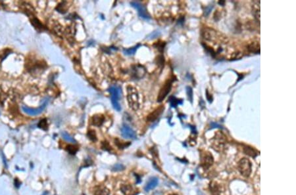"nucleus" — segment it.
<instances>
[{
  "label": "nucleus",
  "mask_w": 296,
  "mask_h": 195,
  "mask_svg": "<svg viewBox=\"0 0 296 195\" xmlns=\"http://www.w3.org/2000/svg\"><path fill=\"white\" fill-rule=\"evenodd\" d=\"M127 100L130 108L134 110H136L139 107L138 94L134 87L128 85L126 87Z\"/></svg>",
  "instance_id": "obj_1"
},
{
  "label": "nucleus",
  "mask_w": 296,
  "mask_h": 195,
  "mask_svg": "<svg viewBox=\"0 0 296 195\" xmlns=\"http://www.w3.org/2000/svg\"><path fill=\"white\" fill-rule=\"evenodd\" d=\"M238 168L239 173L245 177H250L251 173L252 164L248 158H244L241 159L238 164Z\"/></svg>",
  "instance_id": "obj_2"
},
{
  "label": "nucleus",
  "mask_w": 296,
  "mask_h": 195,
  "mask_svg": "<svg viewBox=\"0 0 296 195\" xmlns=\"http://www.w3.org/2000/svg\"><path fill=\"white\" fill-rule=\"evenodd\" d=\"M109 92L111 93V102L113 104V106L117 111H120L121 108L120 104L119 103V100L121 98V90L119 87H116V86H112L109 88Z\"/></svg>",
  "instance_id": "obj_3"
},
{
  "label": "nucleus",
  "mask_w": 296,
  "mask_h": 195,
  "mask_svg": "<svg viewBox=\"0 0 296 195\" xmlns=\"http://www.w3.org/2000/svg\"><path fill=\"white\" fill-rule=\"evenodd\" d=\"M200 162L204 170H208L214 162V159L210 152H205L201 154Z\"/></svg>",
  "instance_id": "obj_4"
},
{
  "label": "nucleus",
  "mask_w": 296,
  "mask_h": 195,
  "mask_svg": "<svg viewBox=\"0 0 296 195\" xmlns=\"http://www.w3.org/2000/svg\"><path fill=\"white\" fill-rule=\"evenodd\" d=\"M172 84H173V81H172V80H170V79L168 80L167 81L165 82V84L163 85V87L160 90L159 95H158L157 102H159V103L162 102L163 100V99L167 96L171 90Z\"/></svg>",
  "instance_id": "obj_5"
},
{
  "label": "nucleus",
  "mask_w": 296,
  "mask_h": 195,
  "mask_svg": "<svg viewBox=\"0 0 296 195\" xmlns=\"http://www.w3.org/2000/svg\"><path fill=\"white\" fill-rule=\"evenodd\" d=\"M226 143L225 137L221 133H218L215 137V141L213 142V149L217 151H221Z\"/></svg>",
  "instance_id": "obj_6"
},
{
  "label": "nucleus",
  "mask_w": 296,
  "mask_h": 195,
  "mask_svg": "<svg viewBox=\"0 0 296 195\" xmlns=\"http://www.w3.org/2000/svg\"><path fill=\"white\" fill-rule=\"evenodd\" d=\"M47 103V100H46L45 103L43 105H41L38 109H30L29 108V107H27V106H23L22 109L24 112L26 113L27 114H29V115L36 116L43 112V110L46 108Z\"/></svg>",
  "instance_id": "obj_7"
},
{
  "label": "nucleus",
  "mask_w": 296,
  "mask_h": 195,
  "mask_svg": "<svg viewBox=\"0 0 296 195\" xmlns=\"http://www.w3.org/2000/svg\"><path fill=\"white\" fill-rule=\"evenodd\" d=\"M121 133L122 136L126 139H134L136 137V135L134 131L126 125H123V126L122 127Z\"/></svg>",
  "instance_id": "obj_8"
},
{
  "label": "nucleus",
  "mask_w": 296,
  "mask_h": 195,
  "mask_svg": "<svg viewBox=\"0 0 296 195\" xmlns=\"http://www.w3.org/2000/svg\"><path fill=\"white\" fill-rule=\"evenodd\" d=\"M131 5L134 7L135 9H136L137 10L139 15L141 17L145 18V19H149L150 18V17L148 14V13L146 10L145 8H144V7L142 4H140L138 2H133L131 3Z\"/></svg>",
  "instance_id": "obj_9"
},
{
  "label": "nucleus",
  "mask_w": 296,
  "mask_h": 195,
  "mask_svg": "<svg viewBox=\"0 0 296 195\" xmlns=\"http://www.w3.org/2000/svg\"><path fill=\"white\" fill-rule=\"evenodd\" d=\"M163 110H164V106H161L159 107V108H157L153 112H151L149 114V115L148 116L147 120L149 121V122H154V121L157 120V118L161 115Z\"/></svg>",
  "instance_id": "obj_10"
},
{
  "label": "nucleus",
  "mask_w": 296,
  "mask_h": 195,
  "mask_svg": "<svg viewBox=\"0 0 296 195\" xmlns=\"http://www.w3.org/2000/svg\"><path fill=\"white\" fill-rule=\"evenodd\" d=\"M202 36L205 39L210 40L211 41V40H213L215 38L216 32L213 29L205 28L202 31Z\"/></svg>",
  "instance_id": "obj_11"
},
{
  "label": "nucleus",
  "mask_w": 296,
  "mask_h": 195,
  "mask_svg": "<svg viewBox=\"0 0 296 195\" xmlns=\"http://www.w3.org/2000/svg\"><path fill=\"white\" fill-rule=\"evenodd\" d=\"M109 190L104 185L96 186L94 189V195H109Z\"/></svg>",
  "instance_id": "obj_12"
},
{
  "label": "nucleus",
  "mask_w": 296,
  "mask_h": 195,
  "mask_svg": "<svg viewBox=\"0 0 296 195\" xmlns=\"http://www.w3.org/2000/svg\"><path fill=\"white\" fill-rule=\"evenodd\" d=\"M105 118L101 114H96L92 118V123L94 126L100 127L104 122Z\"/></svg>",
  "instance_id": "obj_13"
},
{
  "label": "nucleus",
  "mask_w": 296,
  "mask_h": 195,
  "mask_svg": "<svg viewBox=\"0 0 296 195\" xmlns=\"http://www.w3.org/2000/svg\"><path fill=\"white\" fill-rule=\"evenodd\" d=\"M158 185V179L157 177H151L149 179L148 183L145 187V190L149 191L154 188Z\"/></svg>",
  "instance_id": "obj_14"
},
{
  "label": "nucleus",
  "mask_w": 296,
  "mask_h": 195,
  "mask_svg": "<svg viewBox=\"0 0 296 195\" xmlns=\"http://www.w3.org/2000/svg\"><path fill=\"white\" fill-rule=\"evenodd\" d=\"M134 75L136 76V78H142L146 73V70L141 66H136L134 69Z\"/></svg>",
  "instance_id": "obj_15"
},
{
  "label": "nucleus",
  "mask_w": 296,
  "mask_h": 195,
  "mask_svg": "<svg viewBox=\"0 0 296 195\" xmlns=\"http://www.w3.org/2000/svg\"><path fill=\"white\" fill-rule=\"evenodd\" d=\"M247 50L253 53H260V45L257 42H252L247 45Z\"/></svg>",
  "instance_id": "obj_16"
},
{
  "label": "nucleus",
  "mask_w": 296,
  "mask_h": 195,
  "mask_svg": "<svg viewBox=\"0 0 296 195\" xmlns=\"http://www.w3.org/2000/svg\"><path fill=\"white\" fill-rule=\"evenodd\" d=\"M121 191L125 195H132L134 192L132 187L130 185H122L121 186Z\"/></svg>",
  "instance_id": "obj_17"
},
{
  "label": "nucleus",
  "mask_w": 296,
  "mask_h": 195,
  "mask_svg": "<svg viewBox=\"0 0 296 195\" xmlns=\"http://www.w3.org/2000/svg\"><path fill=\"white\" fill-rule=\"evenodd\" d=\"M210 191L212 192L213 195H220L221 194V189H220L219 185L213 181L210 183Z\"/></svg>",
  "instance_id": "obj_18"
},
{
  "label": "nucleus",
  "mask_w": 296,
  "mask_h": 195,
  "mask_svg": "<svg viewBox=\"0 0 296 195\" xmlns=\"http://www.w3.org/2000/svg\"><path fill=\"white\" fill-rule=\"evenodd\" d=\"M253 13L257 22L260 24V7L259 5H258V3H256L253 6Z\"/></svg>",
  "instance_id": "obj_19"
},
{
  "label": "nucleus",
  "mask_w": 296,
  "mask_h": 195,
  "mask_svg": "<svg viewBox=\"0 0 296 195\" xmlns=\"http://www.w3.org/2000/svg\"><path fill=\"white\" fill-rule=\"evenodd\" d=\"M169 102H170V103L171 106H172V107H175V108H176V107L178 105L182 104V100L178 99H176V98L175 97H170V99H169Z\"/></svg>",
  "instance_id": "obj_20"
},
{
  "label": "nucleus",
  "mask_w": 296,
  "mask_h": 195,
  "mask_svg": "<svg viewBox=\"0 0 296 195\" xmlns=\"http://www.w3.org/2000/svg\"><path fill=\"white\" fill-rule=\"evenodd\" d=\"M140 46V45L138 44L137 45H136L135 47H134V48H129V49H125V50H124V53H125V55H134V53H136V51H137V49H138V48Z\"/></svg>",
  "instance_id": "obj_21"
},
{
  "label": "nucleus",
  "mask_w": 296,
  "mask_h": 195,
  "mask_svg": "<svg viewBox=\"0 0 296 195\" xmlns=\"http://www.w3.org/2000/svg\"><path fill=\"white\" fill-rule=\"evenodd\" d=\"M38 127H40V129H42L43 130H47L48 129V124L46 119H42V120L40 121V122L38 124Z\"/></svg>",
  "instance_id": "obj_22"
},
{
  "label": "nucleus",
  "mask_w": 296,
  "mask_h": 195,
  "mask_svg": "<svg viewBox=\"0 0 296 195\" xmlns=\"http://www.w3.org/2000/svg\"><path fill=\"white\" fill-rule=\"evenodd\" d=\"M61 135H62V137H63V138L66 140L67 141H68V142H69V143H76V141L75 140L69 135V134L67 133V132H62L61 133Z\"/></svg>",
  "instance_id": "obj_23"
},
{
  "label": "nucleus",
  "mask_w": 296,
  "mask_h": 195,
  "mask_svg": "<svg viewBox=\"0 0 296 195\" xmlns=\"http://www.w3.org/2000/svg\"><path fill=\"white\" fill-rule=\"evenodd\" d=\"M66 150L67 151V152L71 154H73V155H74V154H75L76 153H77V152L78 151V148L77 146H75L74 145H68L66 148Z\"/></svg>",
  "instance_id": "obj_24"
},
{
  "label": "nucleus",
  "mask_w": 296,
  "mask_h": 195,
  "mask_svg": "<svg viewBox=\"0 0 296 195\" xmlns=\"http://www.w3.org/2000/svg\"><path fill=\"white\" fill-rule=\"evenodd\" d=\"M244 152H245V154H248L249 156L252 157H256V155H257V153L255 152V151L253 149H251V148H250V147L244 148Z\"/></svg>",
  "instance_id": "obj_25"
},
{
  "label": "nucleus",
  "mask_w": 296,
  "mask_h": 195,
  "mask_svg": "<svg viewBox=\"0 0 296 195\" xmlns=\"http://www.w3.org/2000/svg\"><path fill=\"white\" fill-rule=\"evenodd\" d=\"M95 132V131L94 130H89L88 132V137H89V139L93 141H95L96 140H97V137H96Z\"/></svg>",
  "instance_id": "obj_26"
},
{
  "label": "nucleus",
  "mask_w": 296,
  "mask_h": 195,
  "mask_svg": "<svg viewBox=\"0 0 296 195\" xmlns=\"http://www.w3.org/2000/svg\"><path fill=\"white\" fill-rule=\"evenodd\" d=\"M32 24H33L34 26H35L36 28H42V27H43L42 24H41V23L39 22L38 20L36 19V18H33V19L32 20Z\"/></svg>",
  "instance_id": "obj_27"
},
{
  "label": "nucleus",
  "mask_w": 296,
  "mask_h": 195,
  "mask_svg": "<svg viewBox=\"0 0 296 195\" xmlns=\"http://www.w3.org/2000/svg\"><path fill=\"white\" fill-rule=\"evenodd\" d=\"M187 93H188V97H189V99L191 102H192V99H193V91H192V90L191 87H187Z\"/></svg>",
  "instance_id": "obj_28"
},
{
  "label": "nucleus",
  "mask_w": 296,
  "mask_h": 195,
  "mask_svg": "<svg viewBox=\"0 0 296 195\" xmlns=\"http://www.w3.org/2000/svg\"><path fill=\"white\" fill-rule=\"evenodd\" d=\"M115 143L116 144V145H117L120 148V149H121V148H122V149H123V148H125V147L128 146L130 145V144L127 145L126 143H122V142H121V141H119V142H117L116 141H115Z\"/></svg>",
  "instance_id": "obj_29"
},
{
  "label": "nucleus",
  "mask_w": 296,
  "mask_h": 195,
  "mask_svg": "<svg viewBox=\"0 0 296 195\" xmlns=\"http://www.w3.org/2000/svg\"><path fill=\"white\" fill-rule=\"evenodd\" d=\"M242 57V54L241 53H234L232 57V59H238Z\"/></svg>",
  "instance_id": "obj_30"
},
{
  "label": "nucleus",
  "mask_w": 296,
  "mask_h": 195,
  "mask_svg": "<svg viewBox=\"0 0 296 195\" xmlns=\"http://www.w3.org/2000/svg\"><path fill=\"white\" fill-rule=\"evenodd\" d=\"M14 183H15V187L17 188V189H19V187H20V185H21V183H20V181L17 178L15 179Z\"/></svg>",
  "instance_id": "obj_31"
},
{
  "label": "nucleus",
  "mask_w": 296,
  "mask_h": 195,
  "mask_svg": "<svg viewBox=\"0 0 296 195\" xmlns=\"http://www.w3.org/2000/svg\"><path fill=\"white\" fill-rule=\"evenodd\" d=\"M122 167L123 166L122 165H116L114 167V170H122Z\"/></svg>",
  "instance_id": "obj_32"
},
{
  "label": "nucleus",
  "mask_w": 296,
  "mask_h": 195,
  "mask_svg": "<svg viewBox=\"0 0 296 195\" xmlns=\"http://www.w3.org/2000/svg\"><path fill=\"white\" fill-rule=\"evenodd\" d=\"M2 156H3V162H4V164L6 167H8V164H7V162H6V159L3 155V154H2Z\"/></svg>",
  "instance_id": "obj_33"
},
{
  "label": "nucleus",
  "mask_w": 296,
  "mask_h": 195,
  "mask_svg": "<svg viewBox=\"0 0 296 195\" xmlns=\"http://www.w3.org/2000/svg\"><path fill=\"white\" fill-rule=\"evenodd\" d=\"M170 195H176V194H170Z\"/></svg>",
  "instance_id": "obj_34"
}]
</instances>
